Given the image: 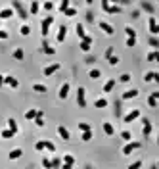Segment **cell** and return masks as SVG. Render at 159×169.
I'll use <instances>...</instances> for the list:
<instances>
[{
  "mask_svg": "<svg viewBox=\"0 0 159 169\" xmlns=\"http://www.w3.org/2000/svg\"><path fill=\"white\" fill-rule=\"evenodd\" d=\"M60 169H73V165H67V163H61Z\"/></svg>",
  "mask_w": 159,
  "mask_h": 169,
  "instance_id": "obj_57",
  "label": "cell"
},
{
  "mask_svg": "<svg viewBox=\"0 0 159 169\" xmlns=\"http://www.w3.org/2000/svg\"><path fill=\"white\" fill-rule=\"evenodd\" d=\"M94 62H96V60H94L92 56H88V58H86V63H94Z\"/></svg>",
  "mask_w": 159,
  "mask_h": 169,
  "instance_id": "obj_58",
  "label": "cell"
},
{
  "mask_svg": "<svg viewBox=\"0 0 159 169\" xmlns=\"http://www.w3.org/2000/svg\"><path fill=\"white\" fill-rule=\"evenodd\" d=\"M60 63H52V65H48V67H44V71H42V73H44V77H50V75H54V73L56 71H60Z\"/></svg>",
  "mask_w": 159,
  "mask_h": 169,
  "instance_id": "obj_10",
  "label": "cell"
},
{
  "mask_svg": "<svg viewBox=\"0 0 159 169\" xmlns=\"http://www.w3.org/2000/svg\"><path fill=\"white\" fill-rule=\"evenodd\" d=\"M77 104L79 108H86V91H84V87H79L77 91Z\"/></svg>",
  "mask_w": 159,
  "mask_h": 169,
  "instance_id": "obj_3",
  "label": "cell"
},
{
  "mask_svg": "<svg viewBox=\"0 0 159 169\" xmlns=\"http://www.w3.org/2000/svg\"><path fill=\"white\" fill-rule=\"evenodd\" d=\"M144 81H146V83H151V81H159V75H157L155 71H148L146 75H144Z\"/></svg>",
  "mask_w": 159,
  "mask_h": 169,
  "instance_id": "obj_19",
  "label": "cell"
},
{
  "mask_svg": "<svg viewBox=\"0 0 159 169\" xmlns=\"http://www.w3.org/2000/svg\"><path fill=\"white\" fill-rule=\"evenodd\" d=\"M4 84V75H0V87Z\"/></svg>",
  "mask_w": 159,
  "mask_h": 169,
  "instance_id": "obj_59",
  "label": "cell"
},
{
  "mask_svg": "<svg viewBox=\"0 0 159 169\" xmlns=\"http://www.w3.org/2000/svg\"><path fill=\"white\" fill-rule=\"evenodd\" d=\"M140 6H142V10H146V12L150 14V15H153V12H155V8H153V4H150V2H142Z\"/></svg>",
  "mask_w": 159,
  "mask_h": 169,
  "instance_id": "obj_23",
  "label": "cell"
},
{
  "mask_svg": "<svg viewBox=\"0 0 159 169\" xmlns=\"http://www.w3.org/2000/svg\"><path fill=\"white\" fill-rule=\"evenodd\" d=\"M92 40H94L92 37H88V35H86V37H84V39L81 40V44H79V46H81V50H83V52H88V50H90V46H92Z\"/></svg>",
  "mask_w": 159,
  "mask_h": 169,
  "instance_id": "obj_9",
  "label": "cell"
},
{
  "mask_svg": "<svg viewBox=\"0 0 159 169\" xmlns=\"http://www.w3.org/2000/svg\"><path fill=\"white\" fill-rule=\"evenodd\" d=\"M63 14H65L67 18H73V15H77V10H75V8H67V10H65V12H63Z\"/></svg>",
  "mask_w": 159,
  "mask_h": 169,
  "instance_id": "obj_42",
  "label": "cell"
},
{
  "mask_svg": "<svg viewBox=\"0 0 159 169\" xmlns=\"http://www.w3.org/2000/svg\"><path fill=\"white\" fill-rule=\"evenodd\" d=\"M155 60H159V54L157 52H150L148 54V62H155Z\"/></svg>",
  "mask_w": 159,
  "mask_h": 169,
  "instance_id": "obj_44",
  "label": "cell"
},
{
  "mask_svg": "<svg viewBox=\"0 0 159 169\" xmlns=\"http://www.w3.org/2000/svg\"><path fill=\"white\" fill-rule=\"evenodd\" d=\"M104 133H105V135H108V136H111V135H113V133H115V129H113V125H111V123H104Z\"/></svg>",
  "mask_w": 159,
  "mask_h": 169,
  "instance_id": "obj_28",
  "label": "cell"
},
{
  "mask_svg": "<svg viewBox=\"0 0 159 169\" xmlns=\"http://www.w3.org/2000/svg\"><path fill=\"white\" fill-rule=\"evenodd\" d=\"M36 112H39V110H35V108L29 110V112H25V119H29V121L35 119V117H36Z\"/></svg>",
  "mask_w": 159,
  "mask_h": 169,
  "instance_id": "obj_30",
  "label": "cell"
},
{
  "mask_svg": "<svg viewBox=\"0 0 159 169\" xmlns=\"http://www.w3.org/2000/svg\"><path fill=\"white\" fill-rule=\"evenodd\" d=\"M142 167V161L138 160V161H134V163H130V165H129V169H140Z\"/></svg>",
  "mask_w": 159,
  "mask_h": 169,
  "instance_id": "obj_50",
  "label": "cell"
},
{
  "mask_svg": "<svg viewBox=\"0 0 159 169\" xmlns=\"http://www.w3.org/2000/svg\"><path fill=\"white\" fill-rule=\"evenodd\" d=\"M4 84H8L10 88H17L19 87V81L15 77H12V75H6V77H4Z\"/></svg>",
  "mask_w": 159,
  "mask_h": 169,
  "instance_id": "obj_11",
  "label": "cell"
},
{
  "mask_svg": "<svg viewBox=\"0 0 159 169\" xmlns=\"http://www.w3.org/2000/svg\"><path fill=\"white\" fill-rule=\"evenodd\" d=\"M19 33H21V35H23V37H27V35L31 33V27H29V25H23V27H21V29H19Z\"/></svg>",
  "mask_w": 159,
  "mask_h": 169,
  "instance_id": "obj_43",
  "label": "cell"
},
{
  "mask_svg": "<svg viewBox=\"0 0 159 169\" xmlns=\"http://www.w3.org/2000/svg\"><path fill=\"white\" fill-rule=\"evenodd\" d=\"M33 91L35 92H46V87H44V84H40V83H35L33 84Z\"/></svg>",
  "mask_w": 159,
  "mask_h": 169,
  "instance_id": "obj_31",
  "label": "cell"
},
{
  "mask_svg": "<svg viewBox=\"0 0 159 169\" xmlns=\"http://www.w3.org/2000/svg\"><path fill=\"white\" fill-rule=\"evenodd\" d=\"M58 135H60L63 140H69V139H71L69 131H67V129H65V127H63V125H60V127H58Z\"/></svg>",
  "mask_w": 159,
  "mask_h": 169,
  "instance_id": "obj_15",
  "label": "cell"
},
{
  "mask_svg": "<svg viewBox=\"0 0 159 169\" xmlns=\"http://www.w3.org/2000/svg\"><path fill=\"white\" fill-rule=\"evenodd\" d=\"M42 52H44V54H48V56H52V54H56V48H52L46 40H42Z\"/></svg>",
  "mask_w": 159,
  "mask_h": 169,
  "instance_id": "obj_20",
  "label": "cell"
},
{
  "mask_svg": "<svg viewBox=\"0 0 159 169\" xmlns=\"http://www.w3.org/2000/svg\"><path fill=\"white\" fill-rule=\"evenodd\" d=\"M12 136H15V135H14L10 129H4V131H2V139H12Z\"/></svg>",
  "mask_w": 159,
  "mask_h": 169,
  "instance_id": "obj_40",
  "label": "cell"
},
{
  "mask_svg": "<svg viewBox=\"0 0 159 169\" xmlns=\"http://www.w3.org/2000/svg\"><path fill=\"white\" fill-rule=\"evenodd\" d=\"M35 123H36V127H44V119H42V117H35Z\"/></svg>",
  "mask_w": 159,
  "mask_h": 169,
  "instance_id": "obj_51",
  "label": "cell"
},
{
  "mask_svg": "<svg viewBox=\"0 0 159 169\" xmlns=\"http://www.w3.org/2000/svg\"><path fill=\"white\" fill-rule=\"evenodd\" d=\"M44 150H50V152H56V144L50 140H44Z\"/></svg>",
  "mask_w": 159,
  "mask_h": 169,
  "instance_id": "obj_33",
  "label": "cell"
},
{
  "mask_svg": "<svg viewBox=\"0 0 159 169\" xmlns=\"http://www.w3.org/2000/svg\"><path fill=\"white\" fill-rule=\"evenodd\" d=\"M14 58H15V60H23V58H25V52H23V48H15L14 50Z\"/></svg>",
  "mask_w": 159,
  "mask_h": 169,
  "instance_id": "obj_27",
  "label": "cell"
},
{
  "mask_svg": "<svg viewBox=\"0 0 159 169\" xmlns=\"http://www.w3.org/2000/svg\"><path fill=\"white\" fill-rule=\"evenodd\" d=\"M86 19H88V21H94V14L88 12V14H86Z\"/></svg>",
  "mask_w": 159,
  "mask_h": 169,
  "instance_id": "obj_56",
  "label": "cell"
},
{
  "mask_svg": "<svg viewBox=\"0 0 159 169\" xmlns=\"http://www.w3.org/2000/svg\"><path fill=\"white\" fill-rule=\"evenodd\" d=\"M119 81H121V83H129V81H130V75H129V73H123V75L119 77Z\"/></svg>",
  "mask_w": 159,
  "mask_h": 169,
  "instance_id": "obj_48",
  "label": "cell"
},
{
  "mask_svg": "<svg viewBox=\"0 0 159 169\" xmlns=\"http://www.w3.org/2000/svg\"><path fill=\"white\" fill-rule=\"evenodd\" d=\"M157 98H159V92L157 91L151 92L150 96H148V106H150V108H157Z\"/></svg>",
  "mask_w": 159,
  "mask_h": 169,
  "instance_id": "obj_13",
  "label": "cell"
},
{
  "mask_svg": "<svg viewBox=\"0 0 159 169\" xmlns=\"http://www.w3.org/2000/svg\"><path fill=\"white\" fill-rule=\"evenodd\" d=\"M148 27H150V33H151V37H155V35L159 33V27H157L155 15H150V19H148Z\"/></svg>",
  "mask_w": 159,
  "mask_h": 169,
  "instance_id": "obj_6",
  "label": "cell"
},
{
  "mask_svg": "<svg viewBox=\"0 0 159 169\" xmlns=\"http://www.w3.org/2000/svg\"><path fill=\"white\" fill-rule=\"evenodd\" d=\"M125 33H126V39H136V31L132 27H125Z\"/></svg>",
  "mask_w": 159,
  "mask_h": 169,
  "instance_id": "obj_29",
  "label": "cell"
},
{
  "mask_svg": "<svg viewBox=\"0 0 159 169\" xmlns=\"http://www.w3.org/2000/svg\"><path fill=\"white\" fill-rule=\"evenodd\" d=\"M21 154H23V150H21V148H14L12 152H10V160H17V158H21Z\"/></svg>",
  "mask_w": 159,
  "mask_h": 169,
  "instance_id": "obj_22",
  "label": "cell"
},
{
  "mask_svg": "<svg viewBox=\"0 0 159 169\" xmlns=\"http://www.w3.org/2000/svg\"><path fill=\"white\" fill-rule=\"evenodd\" d=\"M79 131H81V133H86V131H92V129H90L88 123H79Z\"/></svg>",
  "mask_w": 159,
  "mask_h": 169,
  "instance_id": "obj_37",
  "label": "cell"
},
{
  "mask_svg": "<svg viewBox=\"0 0 159 169\" xmlns=\"http://www.w3.org/2000/svg\"><path fill=\"white\" fill-rule=\"evenodd\" d=\"M151 169H157V165H155V163H153V165H151Z\"/></svg>",
  "mask_w": 159,
  "mask_h": 169,
  "instance_id": "obj_60",
  "label": "cell"
},
{
  "mask_svg": "<svg viewBox=\"0 0 159 169\" xmlns=\"http://www.w3.org/2000/svg\"><path fill=\"white\" fill-rule=\"evenodd\" d=\"M113 87H115V79H109V81L104 84V92H111V91H113Z\"/></svg>",
  "mask_w": 159,
  "mask_h": 169,
  "instance_id": "obj_25",
  "label": "cell"
},
{
  "mask_svg": "<svg viewBox=\"0 0 159 169\" xmlns=\"http://www.w3.org/2000/svg\"><path fill=\"white\" fill-rule=\"evenodd\" d=\"M102 10L105 14H121V6H115V4H109V2H102Z\"/></svg>",
  "mask_w": 159,
  "mask_h": 169,
  "instance_id": "obj_4",
  "label": "cell"
},
{
  "mask_svg": "<svg viewBox=\"0 0 159 169\" xmlns=\"http://www.w3.org/2000/svg\"><path fill=\"white\" fill-rule=\"evenodd\" d=\"M138 117H140V110H138V108H134L132 112L126 113L123 119H125V123H132V121H134V119H138Z\"/></svg>",
  "mask_w": 159,
  "mask_h": 169,
  "instance_id": "obj_8",
  "label": "cell"
},
{
  "mask_svg": "<svg viewBox=\"0 0 159 169\" xmlns=\"http://www.w3.org/2000/svg\"><path fill=\"white\" fill-rule=\"evenodd\" d=\"M94 106H96V108H105V106H108V100H105V98H98L96 102H94Z\"/></svg>",
  "mask_w": 159,
  "mask_h": 169,
  "instance_id": "obj_34",
  "label": "cell"
},
{
  "mask_svg": "<svg viewBox=\"0 0 159 169\" xmlns=\"http://www.w3.org/2000/svg\"><path fill=\"white\" fill-rule=\"evenodd\" d=\"M140 148H142L140 142H129V144L123 148V154H125V156H130L134 150H140Z\"/></svg>",
  "mask_w": 159,
  "mask_h": 169,
  "instance_id": "obj_5",
  "label": "cell"
},
{
  "mask_svg": "<svg viewBox=\"0 0 159 169\" xmlns=\"http://www.w3.org/2000/svg\"><path fill=\"white\" fill-rule=\"evenodd\" d=\"M44 10H46V12H50V10H54V4H52V2H44Z\"/></svg>",
  "mask_w": 159,
  "mask_h": 169,
  "instance_id": "obj_53",
  "label": "cell"
},
{
  "mask_svg": "<svg viewBox=\"0 0 159 169\" xmlns=\"http://www.w3.org/2000/svg\"><path fill=\"white\" fill-rule=\"evenodd\" d=\"M121 136H123V139H125L126 142H130V139H132V135H130V131H123V133H121Z\"/></svg>",
  "mask_w": 159,
  "mask_h": 169,
  "instance_id": "obj_46",
  "label": "cell"
},
{
  "mask_svg": "<svg viewBox=\"0 0 159 169\" xmlns=\"http://www.w3.org/2000/svg\"><path fill=\"white\" fill-rule=\"evenodd\" d=\"M150 46H153V48H157V46H159V40L155 39V37H150Z\"/></svg>",
  "mask_w": 159,
  "mask_h": 169,
  "instance_id": "obj_49",
  "label": "cell"
},
{
  "mask_svg": "<svg viewBox=\"0 0 159 169\" xmlns=\"http://www.w3.org/2000/svg\"><path fill=\"white\" fill-rule=\"evenodd\" d=\"M39 10H40V4L39 2H31V6H29V14H39Z\"/></svg>",
  "mask_w": 159,
  "mask_h": 169,
  "instance_id": "obj_26",
  "label": "cell"
},
{
  "mask_svg": "<svg viewBox=\"0 0 159 169\" xmlns=\"http://www.w3.org/2000/svg\"><path fill=\"white\" fill-rule=\"evenodd\" d=\"M86 169H90V167H86Z\"/></svg>",
  "mask_w": 159,
  "mask_h": 169,
  "instance_id": "obj_61",
  "label": "cell"
},
{
  "mask_svg": "<svg viewBox=\"0 0 159 169\" xmlns=\"http://www.w3.org/2000/svg\"><path fill=\"white\" fill-rule=\"evenodd\" d=\"M98 27H100V29H102V31H104V33H105V35H109V37H111V35H113V33H115V29H113V25H109V23H108V21H98Z\"/></svg>",
  "mask_w": 159,
  "mask_h": 169,
  "instance_id": "obj_7",
  "label": "cell"
},
{
  "mask_svg": "<svg viewBox=\"0 0 159 169\" xmlns=\"http://www.w3.org/2000/svg\"><path fill=\"white\" fill-rule=\"evenodd\" d=\"M6 39H8V31L0 29V40H6Z\"/></svg>",
  "mask_w": 159,
  "mask_h": 169,
  "instance_id": "obj_52",
  "label": "cell"
},
{
  "mask_svg": "<svg viewBox=\"0 0 159 169\" xmlns=\"http://www.w3.org/2000/svg\"><path fill=\"white\" fill-rule=\"evenodd\" d=\"M138 96V91L136 88H130V91H125L121 94V100H130V98H136Z\"/></svg>",
  "mask_w": 159,
  "mask_h": 169,
  "instance_id": "obj_12",
  "label": "cell"
},
{
  "mask_svg": "<svg viewBox=\"0 0 159 169\" xmlns=\"http://www.w3.org/2000/svg\"><path fill=\"white\" fill-rule=\"evenodd\" d=\"M75 31H77V37L79 39H84V37H86V33H84V27H83V23H77V27H75Z\"/></svg>",
  "mask_w": 159,
  "mask_h": 169,
  "instance_id": "obj_24",
  "label": "cell"
},
{
  "mask_svg": "<svg viewBox=\"0 0 159 169\" xmlns=\"http://www.w3.org/2000/svg\"><path fill=\"white\" fill-rule=\"evenodd\" d=\"M35 150H39V152L44 150V140H39V142H36V144H35Z\"/></svg>",
  "mask_w": 159,
  "mask_h": 169,
  "instance_id": "obj_47",
  "label": "cell"
},
{
  "mask_svg": "<svg viewBox=\"0 0 159 169\" xmlns=\"http://www.w3.org/2000/svg\"><path fill=\"white\" fill-rule=\"evenodd\" d=\"M52 23H54V15H46V18L44 19H42V23H40V33H42V37H44V39H46V37H48V33H50V25Z\"/></svg>",
  "mask_w": 159,
  "mask_h": 169,
  "instance_id": "obj_1",
  "label": "cell"
},
{
  "mask_svg": "<svg viewBox=\"0 0 159 169\" xmlns=\"http://www.w3.org/2000/svg\"><path fill=\"white\" fill-rule=\"evenodd\" d=\"M100 75H102V73H100V69H90V73H88L90 79H100Z\"/></svg>",
  "mask_w": 159,
  "mask_h": 169,
  "instance_id": "obj_36",
  "label": "cell"
},
{
  "mask_svg": "<svg viewBox=\"0 0 159 169\" xmlns=\"http://www.w3.org/2000/svg\"><path fill=\"white\" fill-rule=\"evenodd\" d=\"M142 135H144V139L151 135V121L150 119H144V129H142Z\"/></svg>",
  "mask_w": 159,
  "mask_h": 169,
  "instance_id": "obj_14",
  "label": "cell"
},
{
  "mask_svg": "<svg viewBox=\"0 0 159 169\" xmlns=\"http://www.w3.org/2000/svg\"><path fill=\"white\" fill-rule=\"evenodd\" d=\"M63 163H67V165H73V163H75V158H73L71 154H65V156H63Z\"/></svg>",
  "mask_w": 159,
  "mask_h": 169,
  "instance_id": "obj_32",
  "label": "cell"
},
{
  "mask_svg": "<svg viewBox=\"0 0 159 169\" xmlns=\"http://www.w3.org/2000/svg\"><path fill=\"white\" fill-rule=\"evenodd\" d=\"M109 56H113V48H111V46L105 50V58H109Z\"/></svg>",
  "mask_w": 159,
  "mask_h": 169,
  "instance_id": "obj_55",
  "label": "cell"
},
{
  "mask_svg": "<svg viewBox=\"0 0 159 169\" xmlns=\"http://www.w3.org/2000/svg\"><path fill=\"white\" fill-rule=\"evenodd\" d=\"M12 15H14L12 8H2V10H0V19H10Z\"/></svg>",
  "mask_w": 159,
  "mask_h": 169,
  "instance_id": "obj_17",
  "label": "cell"
},
{
  "mask_svg": "<svg viewBox=\"0 0 159 169\" xmlns=\"http://www.w3.org/2000/svg\"><path fill=\"white\" fill-rule=\"evenodd\" d=\"M52 161V169H60L61 167V160L60 158H54V160H50Z\"/></svg>",
  "mask_w": 159,
  "mask_h": 169,
  "instance_id": "obj_35",
  "label": "cell"
},
{
  "mask_svg": "<svg viewBox=\"0 0 159 169\" xmlns=\"http://www.w3.org/2000/svg\"><path fill=\"white\" fill-rule=\"evenodd\" d=\"M65 35H67V27H65V25H61V27H60V31H58L56 40H58V42H63V40H65Z\"/></svg>",
  "mask_w": 159,
  "mask_h": 169,
  "instance_id": "obj_18",
  "label": "cell"
},
{
  "mask_svg": "<svg viewBox=\"0 0 159 169\" xmlns=\"http://www.w3.org/2000/svg\"><path fill=\"white\" fill-rule=\"evenodd\" d=\"M67 94H69V83H63V84H61V88H60V94H58V96H60L61 100H65V98H67Z\"/></svg>",
  "mask_w": 159,
  "mask_h": 169,
  "instance_id": "obj_16",
  "label": "cell"
},
{
  "mask_svg": "<svg viewBox=\"0 0 159 169\" xmlns=\"http://www.w3.org/2000/svg\"><path fill=\"white\" fill-rule=\"evenodd\" d=\"M12 10H15V12H17V15H19L21 19H27V18H29V12L23 8V4H21V2H17V0L12 4Z\"/></svg>",
  "mask_w": 159,
  "mask_h": 169,
  "instance_id": "obj_2",
  "label": "cell"
},
{
  "mask_svg": "<svg viewBox=\"0 0 159 169\" xmlns=\"http://www.w3.org/2000/svg\"><path fill=\"white\" fill-rule=\"evenodd\" d=\"M108 63H109V65H117V63H119V58H117V56H109V58H108Z\"/></svg>",
  "mask_w": 159,
  "mask_h": 169,
  "instance_id": "obj_39",
  "label": "cell"
},
{
  "mask_svg": "<svg viewBox=\"0 0 159 169\" xmlns=\"http://www.w3.org/2000/svg\"><path fill=\"white\" fill-rule=\"evenodd\" d=\"M8 127H10V131H12L14 135H17V131H19V129H17V121H15L14 117H10V119H8Z\"/></svg>",
  "mask_w": 159,
  "mask_h": 169,
  "instance_id": "obj_21",
  "label": "cell"
},
{
  "mask_svg": "<svg viewBox=\"0 0 159 169\" xmlns=\"http://www.w3.org/2000/svg\"><path fill=\"white\" fill-rule=\"evenodd\" d=\"M67 8H71V4H69V0H63V2L60 4V12H65Z\"/></svg>",
  "mask_w": 159,
  "mask_h": 169,
  "instance_id": "obj_38",
  "label": "cell"
},
{
  "mask_svg": "<svg viewBox=\"0 0 159 169\" xmlns=\"http://www.w3.org/2000/svg\"><path fill=\"white\" fill-rule=\"evenodd\" d=\"M42 167H44V169H52V161L48 160V158H42Z\"/></svg>",
  "mask_w": 159,
  "mask_h": 169,
  "instance_id": "obj_41",
  "label": "cell"
},
{
  "mask_svg": "<svg viewBox=\"0 0 159 169\" xmlns=\"http://www.w3.org/2000/svg\"><path fill=\"white\" fill-rule=\"evenodd\" d=\"M134 44H136V39H126V46H129V48L134 46Z\"/></svg>",
  "mask_w": 159,
  "mask_h": 169,
  "instance_id": "obj_54",
  "label": "cell"
},
{
  "mask_svg": "<svg viewBox=\"0 0 159 169\" xmlns=\"http://www.w3.org/2000/svg\"><path fill=\"white\" fill-rule=\"evenodd\" d=\"M81 139H83L84 142H88L90 139H92V131H86V133H83V136H81Z\"/></svg>",
  "mask_w": 159,
  "mask_h": 169,
  "instance_id": "obj_45",
  "label": "cell"
}]
</instances>
